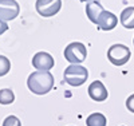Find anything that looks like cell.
<instances>
[{
  "label": "cell",
  "instance_id": "cell-2",
  "mask_svg": "<svg viewBox=\"0 0 134 126\" xmlns=\"http://www.w3.org/2000/svg\"><path fill=\"white\" fill-rule=\"evenodd\" d=\"M87 78H88L87 68L81 64H70L69 67H66V70L63 73L64 82L74 87L82 86L87 81Z\"/></svg>",
  "mask_w": 134,
  "mask_h": 126
},
{
  "label": "cell",
  "instance_id": "cell-13",
  "mask_svg": "<svg viewBox=\"0 0 134 126\" xmlns=\"http://www.w3.org/2000/svg\"><path fill=\"white\" fill-rule=\"evenodd\" d=\"M15 101V94L11 89L0 90V105H11Z\"/></svg>",
  "mask_w": 134,
  "mask_h": 126
},
{
  "label": "cell",
  "instance_id": "cell-5",
  "mask_svg": "<svg viewBox=\"0 0 134 126\" xmlns=\"http://www.w3.org/2000/svg\"><path fill=\"white\" fill-rule=\"evenodd\" d=\"M36 12L43 18H51L57 15L62 8V0H36Z\"/></svg>",
  "mask_w": 134,
  "mask_h": 126
},
{
  "label": "cell",
  "instance_id": "cell-1",
  "mask_svg": "<svg viewBox=\"0 0 134 126\" xmlns=\"http://www.w3.org/2000/svg\"><path fill=\"white\" fill-rule=\"evenodd\" d=\"M54 75L50 71H34L28 75L27 86L36 95H44L54 87Z\"/></svg>",
  "mask_w": 134,
  "mask_h": 126
},
{
  "label": "cell",
  "instance_id": "cell-3",
  "mask_svg": "<svg viewBox=\"0 0 134 126\" xmlns=\"http://www.w3.org/2000/svg\"><path fill=\"white\" fill-rule=\"evenodd\" d=\"M87 58L86 46L81 42H72L64 48V59L71 64H79Z\"/></svg>",
  "mask_w": 134,
  "mask_h": 126
},
{
  "label": "cell",
  "instance_id": "cell-14",
  "mask_svg": "<svg viewBox=\"0 0 134 126\" xmlns=\"http://www.w3.org/2000/svg\"><path fill=\"white\" fill-rule=\"evenodd\" d=\"M11 70V62L7 56L0 55V76H4Z\"/></svg>",
  "mask_w": 134,
  "mask_h": 126
},
{
  "label": "cell",
  "instance_id": "cell-4",
  "mask_svg": "<svg viewBox=\"0 0 134 126\" xmlns=\"http://www.w3.org/2000/svg\"><path fill=\"white\" fill-rule=\"evenodd\" d=\"M131 56V52L129 47H126L125 44H113L107 50V59L113 63L114 66H124L129 62Z\"/></svg>",
  "mask_w": 134,
  "mask_h": 126
},
{
  "label": "cell",
  "instance_id": "cell-15",
  "mask_svg": "<svg viewBox=\"0 0 134 126\" xmlns=\"http://www.w3.org/2000/svg\"><path fill=\"white\" fill-rule=\"evenodd\" d=\"M3 126H21V122L18 117L15 116H8L3 121Z\"/></svg>",
  "mask_w": 134,
  "mask_h": 126
},
{
  "label": "cell",
  "instance_id": "cell-12",
  "mask_svg": "<svg viewBox=\"0 0 134 126\" xmlns=\"http://www.w3.org/2000/svg\"><path fill=\"white\" fill-rule=\"evenodd\" d=\"M86 125L87 126H106L107 119L102 113H93L86 118Z\"/></svg>",
  "mask_w": 134,
  "mask_h": 126
},
{
  "label": "cell",
  "instance_id": "cell-18",
  "mask_svg": "<svg viewBox=\"0 0 134 126\" xmlns=\"http://www.w3.org/2000/svg\"><path fill=\"white\" fill-rule=\"evenodd\" d=\"M79 2H87V3H90V2H93V0H79Z\"/></svg>",
  "mask_w": 134,
  "mask_h": 126
},
{
  "label": "cell",
  "instance_id": "cell-19",
  "mask_svg": "<svg viewBox=\"0 0 134 126\" xmlns=\"http://www.w3.org/2000/svg\"><path fill=\"white\" fill-rule=\"evenodd\" d=\"M133 44H134V39H133Z\"/></svg>",
  "mask_w": 134,
  "mask_h": 126
},
{
  "label": "cell",
  "instance_id": "cell-11",
  "mask_svg": "<svg viewBox=\"0 0 134 126\" xmlns=\"http://www.w3.org/2000/svg\"><path fill=\"white\" fill-rule=\"evenodd\" d=\"M121 24L127 30L134 28V7H126L121 12Z\"/></svg>",
  "mask_w": 134,
  "mask_h": 126
},
{
  "label": "cell",
  "instance_id": "cell-8",
  "mask_svg": "<svg viewBox=\"0 0 134 126\" xmlns=\"http://www.w3.org/2000/svg\"><path fill=\"white\" fill-rule=\"evenodd\" d=\"M87 91H88V97L95 102H103L109 97L107 89L100 81H94L93 83H90Z\"/></svg>",
  "mask_w": 134,
  "mask_h": 126
},
{
  "label": "cell",
  "instance_id": "cell-10",
  "mask_svg": "<svg viewBox=\"0 0 134 126\" xmlns=\"http://www.w3.org/2000/svg\"><path fill=\"white\" fill-rule=\"evenodd\" d=\"M103 12H105V9H103L102 4H100L98 0H93V2L86 4V15H87L88 19H90V21L95 23V24L98 23L99 16Z\"/></svg>",
  "mask_w": 134,
  "mask_h": 126
},
{
  "label": "cell",
  "instance_id": "cell-16",
  "mask_svg": "<svg viewBox=\"0 0 134 126\" xmlns=\"http://www.w3.org/2000/svg\"><path fill=\"white\" fill-rule=\"evenodd\" d=\"M126 107L129 111L134 113V94H131L127 99H126Z\"/></svg>",
  "mask_w": 134,
  "mask_h": 126
},
{
  "label": "cell",
  "instance_id": "cell-17",
  "mask_svg": "<svg viewBox=\"0 0 134 126\" xmlns=\"http://www.w3.org/2000/svg\"><path fill=\"white\" fill-rule=\"evenodd\" d=\"M7 30H8V24H7L4 20L0 19V35H2V34H4Z\"/></svg>",
  "mask_w": 134,
  "mask_h": 126
},
{
  "label": "cell",
  "instance_id": "cell-6",
  "mask_svg": "<svg viewBox=\"0 0 134 126\" xmlns=\"http://www.w3.org/2000/svg\"><path fill=\"white\" fill-rule=\"evenodd\" d=\"M20 12V7L16 0H0V19L14 20Z\"/></svg>",
  "mask_w": 134,
  "mask_h": 126
},
{
  "label": "cell",
  "instance_id": "cell-9",
  "mask_svg": "<svg viewBox=\"0 0 134 126\" xmlns=\"http://www.w3.org/2000/svg\"><path fill=\"white\" fill-rule=\"evenodd\" d=\"M97 24L100 30H103V31H111V30H114L115 26L118 24V18L113 12L105 11V12L99 16V20H98Z\"/></svg>",
  "mask_w": 134,
  "mask_h": 126
},
{
  "label": "cell",
  "instance_id": "cell-7",
  "mask_svg": "<svg viewBox=\"0 0 134 126\" xmlns=\"http://www.w3.org/2000/svg\"><path fill=\"white\" fill-rule=\"evenodd\" d=\"M54 64H55L54 58L48 52H44V51L36 52L32 58V66L38 71H50L54 67Z\"/></svg>",
  "mask_w": 134,
  "mask_h": 126
}]
</instances>
